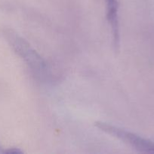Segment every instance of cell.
Segmentation results:
<instances>
[{
    "mask_svg": "<svg viewBox=\"0 0 154 154\" xmlns=\"http://www.w3.org/2000/svg\"><path fill=\"white\" fill-rule=\"evenodd\" d=\"M107 2V18L112 29L113 45L118 48L119 44V19H118V4L117 0H106Z\"/></svg>",
    "mask_w": 154,
    "mask_h": 154,
    "instance_id": "3",
    "label": "cell"
},
{
    "mask_svg": "<svg viewBox=\"0 0 154 154\" xmlns=\"http://www.w3.org/2000/svg\"><path fill=\"white\" fill-rule=\"evenodd\" d=\"M3 153H8V154H21L23 153V152L18 148H10L8 149V150H4Z\"/></svg>",
    "mask_w": 154,
    "mask_h": 154,
    "instance_id": "4",
    "label": "cell"
},
{
    "mask_svg": "<svg viewBox=\"0 0 154 154\" xmlns=\"http://www.w3.org/2000/svg\"><path fill=\"white\" fill-rule=\"evenodd\" d=\"M1 33L13 51L24 60L35 75L39 78L47 76V63L25 39L20 36L14 30L8 27L2 29Z\"/></svg>",
    "mask_w": 154,
    "mask_h": 154,
    "instance_id": "1",
    "label": "cell"
},
{
    "mask_svg": "<svg viewBox=\"0 0 154 154\" xmlns=\"http://www.w3.org/2000/svg\"><path fill=\"white\" fill-rule=\"evenodd\" d=\"M0 153H3V150H2V147L0 146Z\"/></svg>",
    "mask_w": 154,
    "mask_h": 154,
    "instance_id": "5",
    "label": "cell"
},
{
    "mask_svg": "<svg viewBox=\"0 0 154 154\" xmlns=\"http://www.w3.org/2000/svg\"><path fill=\"white\" fill-rule=\"evenodd\" d=\"M95 126L100 130L115 138H119L123 142L129 144L138 151L143 153H154V142L150 140L143 138L133 132H128L125 129L104 122H96Z\"/></svg>",
    "mask_w": 154,
    "mask_h": 154,
    "instance_id": "2",
    "label": "cell"
}]
</instances>
